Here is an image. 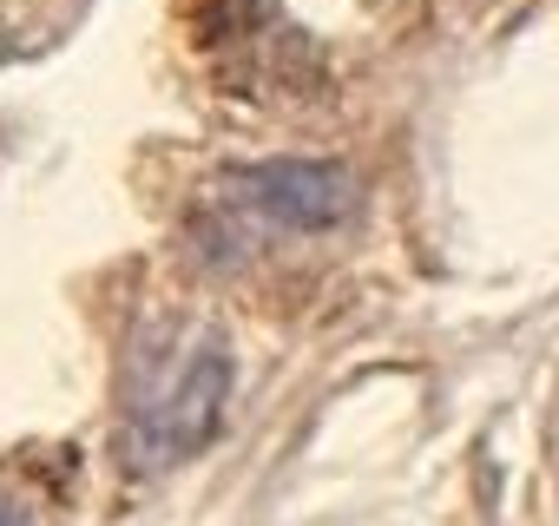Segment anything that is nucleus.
Masks as SVG:
<instances>
[{"instance_id": "nucleus-1", "label": "nucleus", "mask_w": 559, "mask_h": 526, "mask_svg": "<svg viewBox=\"0 0 559 526\" xmlns=\"http://www.w3.org/2000/svg\"><path fill=\"white\" fill-rule=\"evenodd\" d=\"M230 343L211 323H152L119 382V461L132 474L191 461L230 408Z\"/></svg>"}, {"instance_id": "nucleus-2", "label": "nucleus", "mask_w": 559, "mask_h": 526, "mask_svg": "<svg viewBox=\"0 0 559 526\" xmlns=\"http://www.w3.org/2000/svg\"><path fill=\"white\" fill-rule=\"evenodd\" d=\"M230 191L270 230H336L362 198L349 165H330V158H270V165L237 171Z\"/></svg>"}, {"instance_id": "nucleus-3", "label": "nucleus", "mask_w": 559, "mask_h": 526, "mask_svg": "<svg viewBox=\"0 0 559 526\" xmlns=\"http://www.w3.org/2000/svg\"><path fill=\"white\" fill-rule=\"evenodd\" d=\"M0 526H27V506L14 493H0Z\"/></svg>"}]
</instances>
